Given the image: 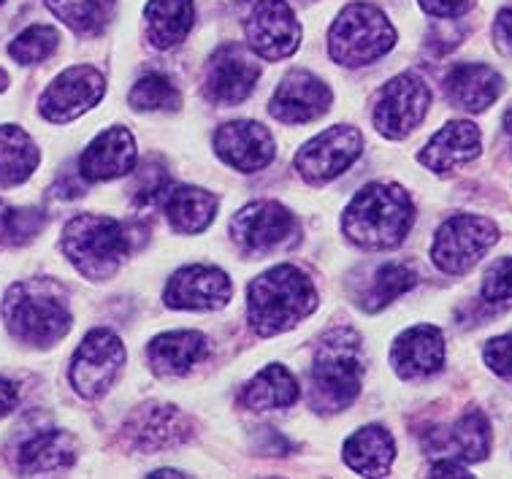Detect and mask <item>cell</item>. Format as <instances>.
I'll return each mask as SVG.
<instances>
[{
    "label": "cell",
    "instance_id": "1",
    "mask_svg": "<svg viewBox=\"0 0 512 479\" xmlns=\"http://www.w3.org/2000/svg\"><path fill=\"white\" fill-rule=\"evenodd\" d=\"M415 222L410 193L399 185H369L347 203L342 217L347 239L364 249H393Z\"/></svg>",
    "mask_w": 512,
    "mask_h": 479
},
{
    "label": "cell",
    "instance_id": "2",
    "mask_svg": "<svg viewBox=\"0 0 512 479\" xmlns=\"http://www.w3.org/2000/svg\"><path fill=\"white\" fill-rule=\"evenodd\" d=\"M317 293L304 271L296 266H277L252 279L247 290L250 325L261 336L290 331L307 314L315 312Z\"/></svg>",
    "mask_w": 512,
    "mask_h": 479
},
{
    "label": "cell",
    "instance_id": "3",
    "mask_svg": "<svg viewBox=\"0 0 512 479\" xmlns=\"http://www.w3.org/2000/svg\"><path fill=\"white\" fill-rule=\"evenodd\" d=\"M3 320L11 336L30 347H52L71 331L66 295L47 279L11 285L3 298Z\"/></svg>",
    "mask_w": 512,
    "mask_h": 479
},
{
    "label": "cell",
    "instance_id": "4",
    "mask_svg": "<svg viewBox=\"0 0 512 479\" xmlns=\"http://www.w3.org/2000/svg\"><path fill=\"white\" fill-rule=\"evenodd\" d=\"M361 379H364L361 339L350 328H336L315 352L312 401L320 412H342L361 393Z\"/></svg>",
    "mask_w": 512,
    "mask_h": 479
},
{
    "label": "cell",
    "instance_id": "5",
    "mask_svg": "<svg viewBox=\"0 0 512 479\" xmlns=\"http://www.w3.org/2000/svg\"><path fill=\"white\" fill-rule=\"evenodd\" d=\"M60 244L76 271L93 282L112 279L131 252V239L122 222L103 214H76L63 228Z\"/></svg>",
    "mask_w": 512,
    "mask_h": 479
},
{
    "label": "cell",
    "instance_id": "6",
    "mask_svg": "<svg viewBox=\"0 0 512 479\" xmlns=\"http://www.w3.org/2000/svg\"><path fill=\"white\" fill-rule=\"evenodd\" d=\"M396 44V30L372 3H350L328 33L331 60L347 68H361L382 55H388Z\"/></svg>",
    "mask_w": 512,
    "mask_h": 479
},
{
    "label": "cell",
    "instance_id": "7",
    "mask_svg": "<svg viewBox=\"0 0 512 479\" xmlns=\"http://www.w3.org/2000/svg\"><path fill=\"white\" fill-rule=\"evenodd\" d=\"M499 241V228L477 214H456L439 225L431 260L445 274H466Z\"/></svg>",
    "mask_w": 512,
    "mask_h": 479
},
{
    "label": "cell",
    "instance_id": "8",
    "mask_svg": "<svg viewBox=\"0 0 512 479\" xmlns=\"http://www.w3.org/2000/svg\"><path fill=\"white\" fill-rule=\"evenodd\" d=\"M125 366L122 341L106 328H95L84 336L71 360V385L82 398H101Z\"/></svg>",
    "mask_w": 512,
    "mask_h": 479
},
{
    "label": "cell",
    "instance_id": "9",
    "mask_svg": "<svg viewBox=\"0 0 512 479\" xmlns=\"http://www.w3.org/2000/svg\"><path fill=\"white\" fill-rule=\"evenodd\" d=\"M361 149H364L361 130L350 125H334L298 149L296 171L309 185H326L353 166Z\"/></svg>",
    "mask_w": 512,
    "mask_h": 479
},
{
    "label": "cell",
    "instance_id": "10",
    "mask_svg": "<svg viewBox=\"0 0 512 479\" xmlns=\"http://www.w3.org/2000/svg\"><path fill=\"white\" fill-rule=\"evenodd\" d=\"M431 103L429 84L418 74H401L382 87L374 106V128L385 139H407L418 128Z\"/></svg>",
    "mask_w": 512,
    "mask_h": 479
},
{
    "label": "cell",
    "instance_id": "11",
    "mask_svg": "<svg viewBox=\"0 0 512 479\" xmlns=\"http://www.w3.org/2000/svg\"><path fill=\"white\" fill-rule=\"evenodd\" d=\"M261 79V63L255 60L252 49L228 41L215 49V55L206 65L204 93L217 106H236L255 90Z\"/></svg>",
    "mask_w": 512,
    "mask_h": 479
},
{
    "label": "cell",
    "instance_id": "12",
    "mask_svg": "<svg viewBox=\"0 0 512 479\" xmlns=\"http://www.w3.org/2000/svg\"><path fill=\"white\" fill-rule=\"evenodd\" d=\"M103 93H106V82L93 65H74V68H66L44 90L38 109L44 114V120L66 125L98 106Z\"/></svg>",
    "mask_w": 512,
    "mask_h": 479
},
{
    "label": "cell",
    "instance_id": "13",
    "mask_svg": "<svg viewBox=\"0 0 512 479\" xmlns=\"http://www.w3.org/2000/svg\"><path fill=\"white\" fill-rule=\"evenodd\" d=\"M250 49L263 60L290 57L301 44V22L288 0H258L247 19Z\"/></svg>",
    "mask_w": 512,
    "mask_h": 479
},
{
    "label": "cell",
    "instance_id": "14",
    "mask_svg": "<svg viewBox=\"0 0 512 479\" xmlns=\"http://www.w3.org/2000/svg\"><path fill=\"white\" fill-rule=\"evenodd\" d=\"M331 106V90L323 79L309 71H290L274 90L269 111L285 125H304L323 117Z\"/></svg>",
    "mask_w": 512,
    "mask_h": 479
},
{
    "label": "cell",
    "instance_id": "15",
    "mask_svg": "<svg viewBox=\"0 0 512 479\" xmlns=\"http://www.w3.org/2000/svg\"><path fill=\"white\" fill-rule=\"evenodd\" d=\"M231 279L215 266L179 268L166 285V304L171 309H190V312H209L231 301Z\"/></svg>",
    "mask_w": 512,
    "mask_h": 479
},
{
    "label": "cell",
    "instance_id": "16",
    "mask_svg": "<svg viewBox=\"0 0 512 479\" xmlns=\"http://www.w3.org/2000/svg\"><path fill=\"white\" fill-rule=\"evenodd\" d=\"M215 152L220 160L244 174L261 171L274 160V139L261 122H228L215 133Z\"/></svg>",
    "mask_w": 512,
    "mask_h": 479
},
{
    "label": "cell",
    "instance_id": "17",
    "mask_svg": "<svg viewBox=\"0 0 512 479\" xmlns=\"http://www.w3.org/2000/svg\"><path fill=\"white\" fill-rule=\"evenodd\" d=\"M136 166V139L128 128L114 125L98 133L79 157V174L87 182H109L131 174Z\"/></svg>",
    "mask_w": 512,
    "mask_h": 479
},
{
    "label": "cell",
    "instance_id": "18",
    "mask_svg": "<svg viewBox=\"0 0 512 479\" xmlns=\"http://www.w3.org/2000/svg\"><path fill=\"white\" fill-rule=\"evenodd\" d=\"M293 214L277 201H258L244 206L231 220L233 239L247 249H269L293 233Z\"/></svg>",
    "mask_w": 512,
    "mask_h": 479
},
{
    "label": "cell",
    "instance_id": "19",
    "mask_svg": "<svg viewBox=\"0 0 512 479\" xmlns=\"http://www.w3.org/2000/svg\"><path fill=\"white\" fill-rule=\"evenodd\" d=\"M445 363V339L434 325H415L391 347V366L404 379L429 377Z\"/></svg>",
    "mask_w": 512,
    "mask_h": 479
},
{
    "label": "cell",
    "instance_id": "20",
    "mask_svg": "<svg viewBox=\"0 0 512 479\" xmlns=\"http://www.w3.org/2000/svg\"><path fill=\"white\" fill-rule=\"evenodd\" d=\"M480 155V130L472 122H450L445 128L434 133V139L420 152V163L437 171V174H450L453 168L466 166Z\"/></svg>",
    "mask_w": 512,
    "mask_h": 479
},
{
    "label": "cell",
    "instance_id": "21",
    "mask_svg": "<svg viewBox=\"0 0 512 479\" xmlns=\"http://www.w3.org/2000/svg\"><path fill=\"white\" fill-rule=\"evenodd\" d=\"M502 76L491 65L461 63L445 79L447 101L456 109L485 111L502 95Z\"/></svg>",
    "mask_w": 512,
    "mask_h": 479
},
{
    "label": "cell",
    "instance_id": "22",
    "mask_svg": "<svg viewBox=\"0 0 512 479\" xmlns=\"http://www.w3.org/2000/svg\"><path fill=\"white\" fill-rule=\"evenodd\" d=\"M76 461L74 436L66 431H44L19 447L17 466L25 477H44L71 469Z\"/></svg>",
    "mask_w": 512,
    "mask_h": 479
},
{
    "label": "cell",
    "instance_id": "23",
    "mask_svg": "<svg viewBox=\"0 0 512 479\" xmlns=\"http://www.w3.org/2000/svg\"><path fill=\"white\" fill-rule=\"evenodd\" d=\"M396 458L391 431L382 425H366L355 431L345 444V463L361 477H388Z\"/></svg>",
    "mask_w": 512,
    "mask_h": 479
},
{
    "label": "cell",
    "instance_id": "24",
    "mask_svg": "<svg viewBox=\"0 0 512 479\" xmlns=\"http://www.w3.org/2000/svg\"><path fill=\"white\" fill-rule=\"evenodd\" d=\"M152 369L163 377H179L196 366L206 355V339L196 331L160 333L147 347Z\"/></svg>",
    "mask_w": 512,
    "mask_h": 479
},
{
    "label": "cell",
    "instance_id": "25",
    "mask_svg": "<svg viewBox=\"0 0 512 479\" xmlns=\"http://www.w3.org/2000/svg\"><path fill=\"white\" fill-rule=\"evenodd\" d=\"M147 38L155 49H171L182 44L196 22L193 0H149L144 9Z\"/></svg>",
    "mask_w": 512,
    "mask_h": 479
},
{
    "label": "cell",
    "instance_id": "26",
    "mask_svg": "<svg viewBox=\"0 0 512 479\" xmlns=\"http://www.w3.org/2000/svg\"><path fill=\"white\" fill-rule=\"evenodd\" d=\"M166 214L174 231L193 236L212 225L217 214V198L201 187H174L166 195Z\"/></svg>",
    "mask_w": 512,
    "mask_h": 479
},
{
    "label": "cell",
    "instance_id": "27",
    "mask_svg": "<svg viewBox=\"0 0 512 479\" xmlns=\"http://www.w3.org/2000/svg\"><path fill=\"white\" fill-rule=\"evenodd\" d=\"M431 447L437 452L453 450L456 452V458H461V461H483V458H488V450H491V425H488L483 412L472 409V412L461 417L445 436L439 431H434L429 450Z\"/></svg>",
    "mask_w": 512,
    "mask_h": 479
},
{
    "label": "cell",
    "instance_id": "28",
    "mask_svg": "<svg viewBox=\"0 0 512 479\" xmlns=\"http://www.w3.org/2000/svg\"><path fill=\"white\" fill-rule=\"evenodd\" d=\"M38 147L17 125H0V185H22L38 168Z\"/></svg>",
    "mask_w": 512,
    "mask_h": 479
},
{
    "label": "cell",
    "instance_id": "29",
    "mask_svg": "<svg viewBox=\"0 0 512 479\" xmlns=\"http://www.w3.org/2000/svg\"><path fill=\"white\" fill-rule=\"evenodd\" d=\"M298 401V382L285 366L271 363L261 374H255L250 385L244 387V404L258 412L269 409H288Z\"/></svg>",
    "mask_w": 512,
    "mask_h": 479
},
{
    "label": "cell",
    "instance_id": "30",
    "mask_svg": "<svg viewBox=\"0 0 512 479\" xmlns=\"http://www.w3.org/2000/svg\"><path fill=\"white\" fill-rule=\"evenodd\" d=\"M49 11L82 36L101 33L114 17L117 0H47Z\"/></svg>",
    "mask_w": 512,
    "mask_h": 479
},
{
    "label": "cell",
    "instance_id": "31",
    "mask_svg": "<svg viewBox=\"0 0 512 479\" xmlns=\"http://www.w3.org/2000/svg\"><path fill=\"white\" fill-rule=\"evenodd\" d=\"M133 428H136V439L152 450L179 444L190 433L185 417L179 415L174 406H147Z\"/></svg>",
    "mask_w": 512,
    "mask_h": 479
},
{
    "label": "cell",
    "instance_id": "32",
    "mask_svg": "<svg viewBox=\"0 0 512 479\" xmlns=\"http://www.w3.org/2000/svg\"><path fill=\"white\" fill-rule=\"evenodd\" d=\"M415 285V274L412 268L401 266V263H385V266L374 274L372 290L366 293L364 309L366 312H380L385 306L396 301L399 295H404Z\"/></svg>",
    "mask_w": 512,
    "mask_h": 479
},
{
    "label": "cell",
    "instance_id": "33",
    "mask_svg": "<svg viewBox=\"0 0 512 479\" xmlns=\"http://www.w3.org/2000/svg\"><path fill=\"white\" fill-rule=\"evenodd\" d=\"M60 44V33L49 25H33V28L22 30L14 41L9 44V55L17 60L19 65H36L44 63L47 57Z\"/></svg>",
    "mask_w": 512,
    "mask_h": 479
},
{
    "label": "cell",
    "instance_id": "34",
    "mask_svg": "<svg viewBox=\"0 0 512 479\" xmlns=\"http://www.w3.org/2000/svg\"><path fill=\"white\" fill-rule=\"evenodd\" d=\"M177 87L168 82L166 76L149 74L133 84L131 90V106L136 111H174L179 109Z\"/></svg>",
    "mask_w": 512,
    "mask_h": 479
},
{
    "label": "cell",
    "instance_id": "35",
    "mask_svg": "<svg viewBox=\"0 0 512 479\" xmlns=\"http://www.w3.org/2000/svg\"><path fill=\"white\" fill-rule=\"evenodd\" d=\"M483 298L488 304H502L512 298V258L496 260L483 279Z\"/></svg>",
    "mask_w": 512,
    "mask_h": 479
},
{
    "label": "cell",
    "instance_id": "36",
    "mask_svg": "<svg viewBox=\"0 0 512 479\" xmlns=\"http://www.w3.org/2000/svg\"><path fill=\"white\" fill-rule=\"evenodd\" d=\"M483 358L494 374H499L504 379H512V331L499 336V339L488 341Z\"/></svg>",
    "mask_w": 512,
    "mask_h": 479
},
{
    "label": "cell",
    "instance_id": "37",
    "mask_svg": "<svg viewBox=\"0 0 512 479\" xmlns=\"http://www.w3.org/2000/svg\"><path fill=\"white\" fill-rule=\"evenodd\" d=\"M418 3L423 6V11H429L431 17L439 19H456L472 6V0H418Z\"/></svg>",
    "mask_w": 512,
    "mask_h": 479
},
{
    "label": "cell",
    "instance_id": "38",
    "mask_svg": "<svg viewBox=\"0 0 512 479\" xmlns=\"http://www.w3.org/2000/svg\"><path fill=\"white\" fill-rule=\"evenodd\" d=\"M494 38H496V47L502 49L504 55L512 57V6L499 11V17H496V25H494Z\"/></svg>",
    "mask_w": 512,
    "mask_h": 479
},
{
    "label": "cell",
    "instance_id": "39",
    "mask_svg": "<svg viewBox=\"0 0 512 479\" xmlns=\"http://www.w3.org/2000/svg\"><path fill=\"white\" fill-rule=\"evenodd\" d=\"M17 401H19L17 387L11 385L9 379H0V420L14 412Z\"/></svg>",
    "mask_w": 512,
    "mask_h": 479
},
{
    "label": "cell",
    "instance_id": "40",
    "mask_svg": "<svg viewBox=\"0 0 512 479\" xmlns=\"http://www.w3.org/2000/svg\"><path fill=\"white\" fill-rule=\"evenodd\" d=\"M429 477H472V474H469L461 463H456V458H445V461H439L431 466Z\"/></svg>",
    "mask_w": 512,
    "mask_h": 479
},
{
    "label": "cell",
    "instance_id": "41",
    "mask_svg": "<svg viewBox=\"0 0 512 479\" xmlns=\"http://www.w3.org/2000/svg\"><path fill=\"white\" fill-rule=\"evenodd\" d=\"M9 239V206L0 201V241Z\"/></svg>",
    "mask_w": 512,
    "mask_h": 479
},
{
    "label": "cell",
    "instance_id": "42",
    "mask_svg": "<svg viewBox=\"0 0 512 479\" xmlns=\"http://www.w3.org/2000/svg\"><path fill=\"white\" fill-rule=\"evenodd\" d=\"M504 130H507V136H512V106L504 111Z\"/></svg>",
    "mask_w": 512,
    "mask_h": 479
},
{
    "label": "cell",
    "instance_id": "43",
    "mask_svg": "<svg viewBox=\"0 0 512 479\" xmlns=\"http://www.w3.org/2000/svg\"><path fill=\"white\" fill-rule=\"evenodd\" d=\"M6 87H9V74H6V71L0 68V93H3Z\"/></svg>",
    "mask_w": 512,
    "mask_h": 479
},
{
    "label": "cell",
    "instance_id": "44",
    "mask_svg": "<svg viewBox=\"0 0 512 479\" xmlns=\"http://www.w3.org/2000/svg\"><path fill=\"white\" fill-rule=\"evenodd\" d=\"M0 3H3V0H0Z\"/></svg>",
    "mask_w": 512,
    "mask_h": 479
}]
</instances>
